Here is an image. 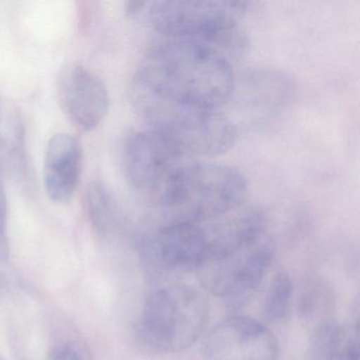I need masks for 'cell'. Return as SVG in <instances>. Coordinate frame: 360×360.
<instances>
[{
  "mask_svg": "<svg viewBox=\"0 0 360 360\" xmlns=\"http://www.w3.org/2000/svg\"><path fill=\"white\" fill-rule=\"evenodd\" d=\"M202 224L208 240L205 256L195 271L202 288L226 299L254 292L275 256L264 212L244 203Z\"/></svg>",
  "mask_w": 360,
  "mask_h": 360,
  "instance_id": "1",
  "label": "cell"
},
{
  "mask_svg": "<svg viewBox=\"0 0 360 360\" xmlns=\"http://www.w3.org/2000/svg\"><path fill=\"white\" fill-rule=\"evenodd\" d=\"M134 77L165 96L214 109H222L236 87L229 58L183 39L153 45Z\"/></svg>",
  "mask_w": 360,
  "mask_h": 360,
  "instance_id": "2",
  "label": "cell"
},
{
  "mask_svg": "<svg viewBox=\"0 0 360 360\" xmlns=\"http://www.w3.org/2000/svg\"><path fill=\"white\" fill-rule=\"evenodd\" d=\"M129 96L134 110L149 129L198 159L222 155L237 141V126L222 109L176 100L136 77H132Z\"/></svg>",
  "mask_w": 360,
  "mask_h": 360,
  "instance_id": "3",
  "label": "cell"
},
{
  "mask_svg": "<svg viewBox=\"0 0 360 360\" xmlns=\"http://www.w3.org/2000/svg\"><path fill=\"white\" fill-rule=\"evenodd\" d=\"M246 10L241 1H155L149 22L165 39H183L212 48L223 56L237 53L245 45L239 26Z\"/></svg>",
  "mask_w": 360,
  "mask_h": 360,
  "instance_id": "4",
  "label": "cell"
},
{
  "mask_svg": "<svg viewBox=\"0 0 360 360\" xmlns=\"http://www.w3.org/2000/svg\"><path fill=\"white\" fill-rule=\"evenodd\" d=\"M210 305L197 288L165 284L147 296L139 322L141 340L163 353L184 351L207 326Z\"/></svg>",
  "mask_w": 360,
  "mask_h": 360,
  "instance_id": "5",
  "label": "cell"
},
{
  "mask_svg": "<svg viewBox=\"0 0 360 360\" xmlns=\"http://www.w3.org/2000/svg\"><path fill=\"white\" fill-rule=\"evenodd\" d=\"M197 161L198 158L149 128L130 134L122 149L128 182L162 210L187 170Z\"/></svg>",
  "mask_w": 360,
  "mask_h": 360,
  "instance_id": "6",
  "label": "cell"
},
{
  "mask_svg": "<svg viewBox=\"0 0 360 360\" xmlns=\"http://www.w3.org/2000/svg\"><path fill=\"white\" fill-rule=\"evenodd\" d=\"M248 182L231 166L197 161L183 176L162 212L169 220L202 223L245 203Z\"/></svg>",
  "mask_w": 360,
  "mask_h": 360,
  "instance_id": "7",
  "label": "cell"
},
{
  "mask_svg": "<svg viewBox=\"0 0 360 360\" xmlns=\"http://www.w3.org/2000/svg\"><path fill=\"white\" fill-rule=\"evenodd\" d=\"M207 245L202 223L166 221L140 238L139 256L143 271L151 283H169L184 274L197 271Z\"/></svg>",
  "mask_w": 360,
  "mask_h": 360,
  "instance_id": "8",
  "label": "cell"
},
{
  "mask_svg": "<svg viewBox=\"0 0 360 360\" xmlns=\"http://www.w3.org/2000/svg\"><path fill=\"white\" fill-rule=\"evenodd\" d=\"M279 343L269 328L244 316H231L204 337L205 360H279Z\"/></svg>",
  "mask_w": 360,
  "mask_h": 360,
  "instance_id": "9",
  "label": "cell"
},
{
  "mask_svg": "<svg viewBox=\"0 0 360 360\" xmlns=\"http://www.w3.org/2000/svg\"><path fill=\"white\" fill-rule=\"evenodd\" d=\"M58 98L68 119L83 130L94 129L109 108V94L100 77L82 65L63 71L58 81Z\"/></svg>",
  "mask_w": 360,
  "mask_h": 360,
  "instance_id": "10",
  "label": "cell"
},
{
  "mask_svg": "<svg viewBox=\"0 0 360 360\" xmlns=\"http://www.w3.org/2000/svg\"><path fill=\"white\" fill-rule=\"evenodd\" d=\"M83 148L75 136L58 134L50 139L45 155L44 178L50 199L58 203L70 200L79 185Z\"/></svg>",
  "mask_w": 360,
  "mask_h": 360,
  "instance_id": "11",
  "label": "cell"
},
{
  "mask_svg": "<svg viewBox=\"0 0 360 360\" xmlns=\"http://www.w3.org/2000/svg\"><path fill=\"white\" fill-rule=\"evenodd\" d=\"M307 360H359L358 326L345 328L324 320L311 335Z\"/></svg>",
  "mask_w": 360,
  "mask_h": 360,
  "instance_id": "12",
  "label": "cell"
},
{
  "mask_svg": "<svg viewBox=\"0 0 360 360\" xmlns=\"http://www.w3.org/2000/svg\"><path fill=\"white\" fill-rule=\"evenodd\" d=\"M244 85L250 102L267 107V110L283 106L292 94V79L279 71L259 70L250 73L246 75Z\"/></svg>",
  "mask_w": 360,
  "mask_h": 360,
  "instance_id": "13",
  "label": "cell"
},
{
  "mask_svg": "<svg viewBox=\"0 0 360 360\" xmlns=\"http://www.w3.org/2000/svg\"><path fill=\"white\" fill-rule=\"evenodd\" d=\"M85 198L88 212L94 224L101 231H111L119 220L120 208L106 185L94 181L88 186Z\"/></svg>",
  "mask_w": 360,
  "mask_h": 360,
  "instance_id": "14",
  "label": "cell"
},
{
  "mask_svg": "<svg viewBox=\"0 0 360 360\" xmlns=\"http://www.w3.org/2000/svg\"><path fill=\"white\" fill-rule=\"evenodd\" d=\"M292 290L294 285L288 271H279L274 276L263 307V313L267 320L278 322L286 317L290 311Z\"/></svg>",
  "mask_w": 360,
  "mask_h": 360,
  "instance_id": "15",
  "label": "cell"
},
{
  "mask_svg": "<svg viewBox=\"0 0 360 360\" xmlns=\"http://www.w3.org/2000/svg\"><path fill=\"white\" fill-rule=\"evenodd\" d=\"M1 178V176H0ZM9 255V241L7 233V200L0 179V260H6Z\"/></svg>",
  "mask_w": 360,
  "mask_h": 360,
  "instance_id": "16",
  "label": "cell"
},
{
  "mask_svg": "<svg viewBox=\"0 0 360 360\" xmlns=\"http://www.w3.org/2000/svg\"><path fill=\"white\" fill-rule=\"evenodd\" d=\"M48 360H83V358L70 345H58L50 351Z\"/></svg>",
  "mask_w": 360,
  "mask_h": 360,
  "instance_id": "17",
  "label": "cell"
},
{
  "mask_svg": "<svg viewBox=\"0 0 360 360\" xmlns=\"http://www.w3.org/2000/svg\"><path fill=\"white\" fill-rule=\"evenodd\" d=\"M147 4L144 3V1H130V3L127 4L126 10H127L128 14H130V15H134V14L142 11L143 8Z\"/></svg>",
  "mask_w": 360,
  "mask_h": 360,
  "instance_id": "18",
  "label": "cell"
},
{
  "mask_svg": "<svg viewBox=\"0 0 360 360\" xmlns=\"http://www.w3.org/2000/svg\"><path fill=\"white\" fill-rule=\"evenodd\" d=\"M0 360H3V359H1V358H0Z\"/></svg>",
  "mask_w": 360,
  "mask_h": 360,
  "instance_id": "19",
  "label": "cell"
}]
</instances>
